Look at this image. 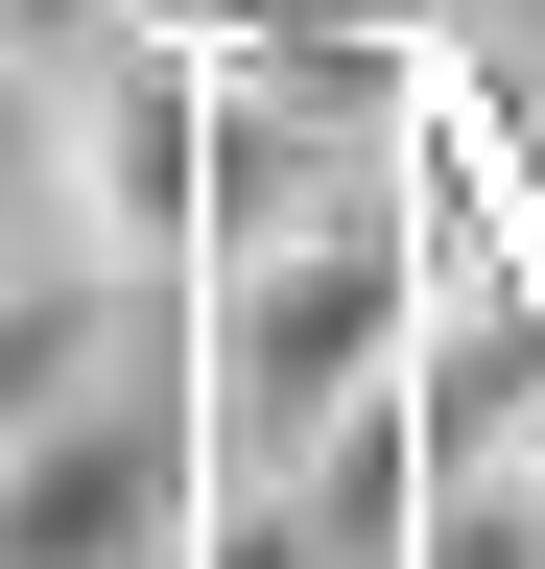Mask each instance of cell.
Returning a JSON list of instances; mask_svg holds the SVG:
<instances>
[{
    "label": "cell",
    "instance_id": "3",
    "mask_svg": "<svg viewBox=\"0 0 545 569\" xmlns=\"http://www.w3.org/2000/svg\"><path fill=\"white\" fill-rule=\"evenodd\" d=\"M166 24H214V48H285V24H332V0H166Z\"/></svg>",
    "mask_w": 545,
    "mask_h": 569
},
{
    "label": "cell",
    "instance_id": "2",
    "mask_svg": "<svg viewBox=\"0 0 545 569\" xmlns=\"http://www.w3.org/2000/svg\"><path fill=\"white\" fill-rule=\"evenodd\" d=\"M95 24H143V0H0V71H72Z\"/></svg>",
    "mask_w": 545,
    "mask_h": 569
},
{
    "label": "cell",
    "instance_id": "1",
    "mask_svg": "<svg viewBox=\"0 0 545 569\" xmlns=\"http://www.w3.org/2000/svg\"><path fill=\"white\" fill-rule=\"evenodd\" d=\"M48 167H72L95 261L143 284V309H190V261H214V167H238V48L214 24H95L72 71H48Z\"/></svg>",
    "mask_w": 545,
    "mask_h": 569
}]
</instances>
